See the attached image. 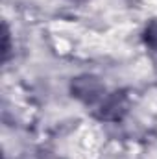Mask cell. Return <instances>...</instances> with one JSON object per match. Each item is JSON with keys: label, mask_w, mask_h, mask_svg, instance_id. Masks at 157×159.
Wrapping results in <instances>:
<instances>
[{"label": "cell", "mask_w": 157, "mask_h": 159, "mask_svg": "<svg viewBox=\"0 0 157 159\" xmlns=\"http://www.w3.org/2000/svg\"><path fill=\"white\" fill-rule=\"evenodd\" d=\"M144 43L146 46H150L154 52H157V20L150 22L144 30Z\"/></svg>", "instance_id": "6da1fadb"}, {"label": "cell", "mask_w": 157, "mask_h": 159, "mask_svg": "<svg viewBox=\"0 0 157 159\" xmlns=\"http://www.w3.org/2000/svg\"><path fill=\"white\" fill-rule=\"evenodd\" d=\"M7 54H9V34L7 28L4 26V61H7Z\"/></svg>", "instance_id": "7a4b0ae2"}, {"label": "cell", "mask_w": 157, "mask_h": 159, "mask_svg": "<svg viewBox=\"0 0 157 159\" xmlns=\"http://www.w3.org/2000/svg\"><path fill=\"white\" fill-rule=\"evenodd\" d=\"M74 2H81V0H74Z\"/></svg>", "instance_id": "3957f363"}]
</instances>
